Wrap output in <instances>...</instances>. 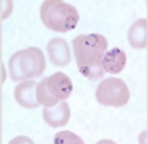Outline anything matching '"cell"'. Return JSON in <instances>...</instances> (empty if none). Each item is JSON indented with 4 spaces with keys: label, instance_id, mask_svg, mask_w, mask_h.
Segmentation results:
<instances>
[{
    "label": "cell",
    "instance_id": "obj_2",
    "mask_svg": "<svg viewBox=\"0 0 148 144\" xmlns=\"http://www.w3.org/2000/svg\"><path fill=\"white\" fill-rule=\"evenodd\" d=\"M46 68L43 52L36 46L15 52L9 59V71L14 80H28L40 76Z\"/></svg>",
    "mask_w": 148,
    "mask_h": 144
},
{
    "label": "cell",
    "instance_id": "obj_6",
    "mask_svg": "<svg viewBox=\"0 0 148 144\" xmlns=\"http://www.w3.org/2000/svg\"><path fill=\"white\" fill-rule=\"evenodd\" d=\"M70 116H71L70 105L65 103V100L59 101L53 107H46V109L43 110L45 122L52 128H59V126L67 125L68 121H70Z\"/></svg>",
    "mask_w": 148,
    "mask_h": 144
},
{
    "label": "cell",
    "instance_id": "obj_13",
    "mask_svg": "<svg viewBox=\"0 0 148 144\" xmlns=\"http://www.w3.org/2000/svg\"><path fill=\"white\" fill-rule=\"evenodd\" d=\"M56 144H83V140L77 135H74L73 132H70V131H62V132H58L55 135V140H53Z\"/></svg>",
    "mask_w": 148,
    "mask_h": 144
},
{
    "label": "cell",
    "instance_id": "obj_5",
    "mask_svg": "<svg viewBox=\"0 0 148 144\" xmlns=\"http://www.w3.org/2000/svg\"><path fill=\"white\" fill-rule=\"evenodd\" d=\"M36 88L37 83L31 79L28 80H22L19 85H16L15 91H14V97L16 100V103L25 109H36L39 107V101L36 97Z\"/></svg>",
    "mask_w": 148,
    "mask_h": 144
},
{
    "label": "cell",
    "instance_id": "obj_4",
    "mask_svg": "<svg viewBox=\"0 0 148 144\" xmlns=\"http://www.w3.org/2000/svg\"><path fill=\"white\" fill-rule=\"evenodd\" d=\"M96 101L102 105L110 107H123L129 103L130 92L129 88L121 79L110 77L102 80L96 88Z\"/></svg>",
    "mask_w": 148,
    "mask_h": 144
},
{
    "label": "cell",
    "instance_id": "obj_1",
    "mask_svg": "<svg viewBox=\"0 0 148 144\" xmlns=\"http://www.w3.org/2000/svg\"><path fill=\"white\" fill-rule=\"evenodd\" d=\"M42 22L47 28L58 33H67L77 27L79 12L62 0H45L40 8Z\"/></svg>",
    "mask_w": 148,
    "mask_h": 144
},
{
    "label": "cell",
    "instance_id": "obj_8",
    "mask_svg": "<svg viewBox=\"0 0 148 144\" xmlns=\"http://www.w3.org/2000/svg\"><path fill=\"white\" fill-rule=\"evenodd\" d=\"M47 54L51 61L58 67H64L71 61V52L68 43L59 37H55L47 43Z\"/></svg>",
    "mask_w": 148,
    "mask_h": 144
},
{
    "label": "cell",
    "instance_id": "obj_7",
    "mask_svg": "<svg viewBox=\"0 0 148 144\" xmlns=\"http://www.w3.org/2000/svg\"><path fill=\"white\" fill-rule=\"evenodd\" d=\"M46 80H47V86H49V89H51L52 95L55 98H58L59 101L67 100L71 95V92H73V82H71V79L67 74L59 73L58 71V73L52 74L51 77H46Z\"/></svg>",
    "mask_w": 148,
    "mask_h": 144
},
{
    "label": "cell",
    "instance_id": "obj_14",
    "mask_svg": "<svg viewBox=\"0 0 148 144\" xmlns=\"http://www.w3.org/2000/svg\"><path fill=\"white\" fill-rule=\"evenodd\" d=\"M5 5H6V8L2 5V18L5 19V18H8V15H9V12H10V9H12V2H3Z\"/></svg>",
    "mask_w": 148,
    "mask_h": 144
},
{
    "label": "cell",
    "instance_id": "obj_11",
    "mask_svg": "<svg viewBox=\"0 0 148 144\" xmlns=\"http://www.w3.org/2000/svg\"><path fill=\"white\" fill-rule=\"evenodd\" d=\"M36 97H37V101H39V104L45 105V107H53L59 103L58 98H55L51 89H49L47 86V80L46 77L42 79L39 83H37V88H36Z\"/></svg>",
    "mask_w": 148,
    "mask_h": 144
},
{
    "label": "cell",
    "instance_id": "obj_9",
    "mask_svg": "<svg viewBox=\"0 0 148 144\" xmlns=\"http://www.w3.org/2000/svg\"><path fill=\"white\" fill-rule=\"evenodd\" d=\"M127 37L133 49H145L148 45V21L145 18L136 19L132 24Z\"/></svg>",
    "mask_w": 148,
    "mask_h": 144
},
{
    "label": "cell",
    "instance_id": "obj_12",
    "mask_svg": "<svg viewBox=\"0 0 148 144\" xmlns=\"http://www.w3.org/2000/svg\"><path fill=\"white\" fill-rule=\"evenodd\" d=\"M79 71L82 73V76L88 77L90 80H98L105 74V70H104L102 64H96V65H90V67H80Z\"/></svg>",
    "mask_w": 148,
    "mask_h": 144
},
{
    "label": "cell",
    "instance_id": "obj_3",
    "mask_svg": "<svg viewBox=\"0 0 148 144\" xmlns=\"http://www.w3.org/2000/svg\"><path fill=\"white\" fill-rule=\"evenodd\" d=\"M107 48L108 43L102 34H79L73 40L74 56L79 68L101 64Z\"/></svg>",
    "mask_w": 148,
    "mask_h": 144
},
{
    "label": "cell",
    "instance_id": "obj_10",
    "mask_svg": "<svg viewBox=\"0 0 148 144\" xmlns=\"http://www.w3.org/2000/svg\"><path fill=\"white\" fill-rule=\"evenodd\" d=\"M101 64H102L104 70L108 71V73H114V74L121 73L123 68L126 67V54L121 49H119V48L110 49L102 56Z\"/></svg>",
    "mask_w": 148,
    "mask_h": 144
}]
</instances>
